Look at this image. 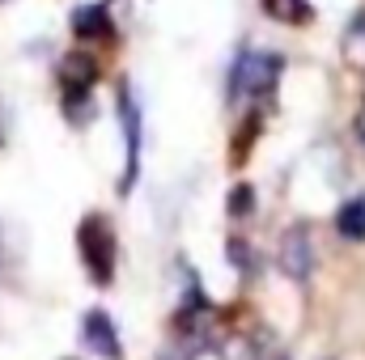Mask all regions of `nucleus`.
I'll return each mask as SVG.
<instances>
[{
	"mask_svg": "<svg viewBox=\"0 0 365 360\" xmlns=\"http://www.w3.org/2000/svg\"><path fill=\"white\" fill-rule=\"evenodd\" d=\"M77 246H81V259L98 284H110L115 280V233L102 216H86L81 229H77Z\"/></svg>",
	"mask_w": 365,
	"mask_h": 360,
	"instance_id": "1",
	"label": "nucleus"
},
{
	"mask_svg": "<svg viewBox=\"0 0 365 360\" xmlns=\"http://www.w3.org/2000/svg\"><path fill=\"white\" fill-rule=\"evenodd\" d=\"M280 77V60L272 51H247L238 55L234 73H230V97H255V93L272 90Z\"/></svg>",
	"mask_w": 365,
	"mask_h": 360,
	"instance_id": "2",
	"label": "nucleus"
},
{
	"mask_svg": "<svg viewBox=\"0 0 365 360\" xmlns=\"http://www.w3.org/2000/svg\"><path fill=\"white\" fill-rule=\"evenodd\" d=\"M276 263L289 280L306 284L310 271H314V246H310V229L306 225H293L280 233V246H276Z\"/></svg>",
	"mask_w": 365,
	"mask_h": 360,
	"instance_id": "3",
	"label": "nucleus"
},
{
	"mask_svg": "<svg viewBox=\"0 0 365 360\" xmlns=\"http://www.w3.org/2000/svg\"><path fill=\"white\" fill-rule=\"evenodd\" d=\"M81 331H86V344H90L98 356H106V360L123 356V348H119V331H115V322H110L102 309H90V314H86Z\"/></svg>",
	"mask_w": 365,
	"mask_h": 360,
	"instance_id": "4",
	"label": "nucleus"
},
{
	"mask_svg": "<svg viewBox=\"0 0 365 360\" xmlns=\"http://www.w3.org/2000/svg\"><path fill=\"white\" fill-rule=\"evenodd\" d=\"M208 352V327H175V339L162 344L158 360H200Z\"/></svg>",
	"mask_w": 365,
	"mask_h": 360,
	"instance_id": "5",
	"label": "nucleus"
},
{
	"mask_svg": "<svg viewBox=\"0 0 365 360\" xmlns=\"http://www.w3.org/2000/svg\"><path fill=\"white\" fill-rule=\"evenodd\" d=\"M119 110H123V136H128V174H123V191H128L136 179V153H140V115L128 90L119 93Z\"/></svg>",
	"mask_w": 365,
	"mask_h": 360,
	"instance_id": "6",
	"label": "nucleus"
},
{
	"mask_svg": "<svg viewBox=\"0 0 365 360\" xmlns=\"http://www.w3.org/2000/svg\"><path fill=\"white\" fill-rule=\"evenodd\" d=\"M73 34H77V38H102V34H110V13H106V4H81V9L73 13Z\"/></svg>",
	"mask_w": 365,
	"mask_h": 360,
	"instance_id": "7",
	"label": "nucleus"
},
{
	"mask_svg": "<svg viewBox=\"0 0 365 360\" xmlns=\"http://www.w3.org/2000/svg\"><path fill=\"white\" fill-rule=\"evenodd\" d=\"M336 229H340V238H349V242H365V195L349 199V203L336 212Z\"/></svg>",
	"mask_w": 365,
	"mask_h": 360,
	"instance_id": "8",
	"label": "nucleus"
},
{
	"mask_svg": "<svg viewBox=\"0 0 365 360\" xmlns=\"http://www.w3.org/2000/svg\"><path fill=\"white\" fill-rule=\"evenodd\" d=\"M93 60L90 55H68L64 60V68H60V77H64V90L68 93H86L93 85Z\"/></svg>",
	"mask_w": 365,
	"mask_h": 360,
	"instance_id": "9",
	"label": "nucleus"
},
{
	"mask_svg": "<svg viewBox=\"0 0 365 360\" xmlns=\"http://www.w3.org/2000/svg\"><path fill=\"white\" fill-rule=\"evenodd\" d=\"M344 60L353 68H365V13H357L344 30Z\"/></svg>",
	"mask_w": 365,
	"mask_h": 360,
	"instance_id": "10",
	"label": "nucleus"
},
{
	"mask_svg": "<svg viewBox=\"0 0 365 360\" xmlns=\"http://www.w3.org/2000/svg\"><path fill=\"white\" fill-rule=\"evenodd\" d=\"M264 4H268V13H272L276 21H289V26L310 21V4L306 0H264Z\"/></svg>",
	"mask_w": 365,
	"mask_h": 360,
	"instance_id": "11",
	"label": "nucleus"
},
{
	"mask_svg": "<svg viewBox=\"0 0 365 360\" xmlns=\"http://www.w3.org/2000/svg\"><path fill=\"white\" fill-rule=\"evenodd\" d=\"M217 352H221V360H259V344H251L247 335H230L217 344Z\"/></svg>",
	"mask_w": 365,
	"mask_h": 360,
	"instance_id": "12",
	"label": "nucleus"
},
{
	"mask_svg": "<svg viewBox=\"0 0 365 360\" xmlns=\"http://www.w3.org/2000/svg\"><path fill=\"white\" fill-rule=\"evenodd\" d=\"M230 212H234V216H247V212H251V186H234V195H230Z\"/></svg>",
	"mask_w": 365,
	"mask_h": 360,
	"instance_id": "13",
	"label": "nucleus"
},
{
	"mask_svg": "<svg viewBox=\"0 0 365 360\" xmlns=\"http://www.w3.org/2000/svg\"><path fill=\"white\" fill-rule=\"evenodd\" d=\"M225 255H230V259H234L242 271H251V250L242 246V238H230V250H225Z\"/></svg>",
	"mask_w": 365,
	"mask_h": 360,
	"instance_id": "14",
	"label": "nucleus"
},
{
	"mask_svg": "<svg viewBox=\"0 0 365 360\" xmlns=\"http://www.w3.org/2000/svg\"><path fill=\"white\" fill-rule=\"evenodd\" d=\"M259 360H289V356H284V348L276 344L272 335H264V339H259Z\"/></svg>",
	"mask_w": 365,
	"mask_h": 360,
	"instance_id": "15",
	"label": "nucleus"
},
{
	"mask_svg": "<svg viewBox=\"0 0 365 360\" xmlns=\"http://www.w3.org/2000/svg\"><path fill=\"white\" fill-rule=\"evenodd\" d=\"M357 136H361V144H365V106H361V115H357Z\"/></svg>",
	"mask_w": 365,
	"mask_h": 360,
	"instance_id": "16",
	"label": "nucleus"
}]
</instances>
